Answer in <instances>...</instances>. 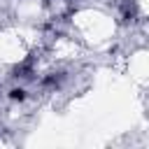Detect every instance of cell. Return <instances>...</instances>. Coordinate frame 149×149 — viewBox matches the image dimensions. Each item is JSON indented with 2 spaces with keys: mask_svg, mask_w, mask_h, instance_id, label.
<instances>
[{
  "mask_svg": "<svg viewBox=\"0 0 149 149\" xmlns=\"http://www.w3.org/2000/svg\"><path fill=\"white\" fill-rule=\"evenodd\" d=\"M121 14H123V19H135L137 16V2L135 0H123V5H121Z\"/></svg>",
  "mask_w": 149,
  "mask_h": 149,
  "instance_id": "1",
  "label": "cell"
},
{
  "mask_svg": "<svg viewBox=\"0 0 149 149\" xmlns=\"http://www.w3.org/2000/svg\"><path fill=\"white\" fill-rule=\"evenodd\" d=\"M9 98H12V100H23V98H26V91H23V88H12V91H9Z\"/></svg>",
  "mask_w": 149,
  "mask_h": 149,
  "instance_id": "2",
  "label": "cell"
}]
</instances>
